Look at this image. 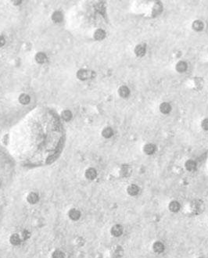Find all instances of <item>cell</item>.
<instances>
[{"instance_id": "e0dca14e", "label": "cell", "mask_w": 208, "mask_h": 258, "mask_svg": "<svg viewBox=\"0 0 208 258\" xmlns=\"http://www.w3.org/2000/svg\"><path fill=\"white\" fill-rule=\"evenodd\" d=\"M193 29L196 31H200L203 29V23L201 21H195L193 23Z\"/></svg>"}, {"instance_id": "9a60e30c", "label": "cell", "mask_w": 208, "mask_h": 258, "mask_svg": "<svg viewBox=\"0 0 208 258\" xmlns=\"http://www.w3.org/2000/svg\"><path fill=\"white\" fill-rule=\"evenodd\" d=\"M187 64L184 61H179L176 65V71L179 73H182L187 70Z\"/></svg>"}, {"instance_id": "ba28073f", "label": "cell", "mask_w": 208, "mask_h": 258, "mask_svg": "<svg viewBox=\"0 0 208 258\" xmlns=\"http://www.w3.org/2000/svg\"><path fill=\"white\" fill-rule=\"evenodd\" d=\"M118 94L122 98H127L130 94V90L127 86H121L118 89Z\"/></svg>"}, {"instance_id": "30bf717a", "label": "cell", "mask_w": 208, "mask_h": 258, "mask_svg": "<svg viewBox=\"0 0 208 258\" xmlns=\"http://www.w3.org/2000/svg\"><path fill=\"white\" fill-rule=\"evenodd\" d=\"M160 110L162 114H169L171 110V107L168 103H162L160 105Z\"/></svg>"}, {"instance_id": "d6986e66", "label": "cell", "mask_w": 208, "mask_h": 258, "mask_svg": "<svg viewBox=\"0 0 208 258\" xmlns=\"http://www.w3.org/2000/svg\"><path fill=\"white\" fill-rule=\"evenodd\" d=\"M30 96L28 94H21L19 97V102L23 105H27L30 103Z\"/></svg>"}, {"instance_id": "7a4b0ae2", "label": "cell", "mask_w": 208, "mask_h": 258, "mask_svg": "<svg viewBox=\"0 0 208 258\" xmlns=\"http://www.w3.org/2000/svg\"><path fill=\"white\" fill-rule=\"evenodd\" d=\"M146 45L144 44H140V45H137L135 48V53L138 57H143L146 53Z\"/></svg>"}, {"instance_id": "5bb4252c", "label": "cell", "mask_w": 208, "mask_h": 258, "mask_svg": "<svg viewBox=\"0 0 208 258\" xmlns=\"http://www.w3.org/2000/svg\"><path fill=\"white\" fill-rule=\"evenodd\" d=\"M181 208L180 203L177 201H172L171 202L170 204H169V210H171L173 213H176V212L179 211Z\"/></svg>"}, {"instance_id": "44dd1931", "label": "cell", "mask_w": 208, "mask_h": 258, "mask_svg": "<svg viewBox=\"0 0 208 258\" xmlns=\"http://www.w3.org/2000/svg\"><path fill=\"white\" fill-rule=\"evenodd\" d=\"M61 117H62V118L64 119L65 121H69V120H71V118H72V113L68 110H64V111L61 113Z\"/></svg>"}, {"instance_id": "8fae6325", "label": "cell", "mask_w": 208, "mask_h": 258, "mask_svg": "<svg viewBox=\"0 0 208 258\" xmlns=\"http://www.w3.org/2000/svg\"><path fill=\"white\" fill-rule=\"evenodd\" d=\"M106 37V32L105 31H103V29H98L95 31L94 33V38L97 41H100V40L104 39Z\"/></svg>"}, {"instance_id": "7402d4cb", "label": "cell", "mask_w": 208, "mask_h": 258, "mask_svg": "<svg viewBox=\"0 0 208 258\" xmlns=\"http://www.w3.org/2000/svg\"><path fill=\"white\" fill-rule=\"evenodd\" d=\"M52 20L55 23H60L63 21V15L60 12H55L52 16Z\"/></svg>"}, {"instance_id": "603a6c76", "label": "cell", "mask_w": 208, "mask_h": 258, "mask_svg": "<svg viewBox=\"0 0 208 258\" xmlns=\"http://www.w3.org/2000/svg\"><path fill=\"white\" fill-rule=\"evenodd\" d=\"M52 258H65V254L61 250H55L52 254Z\"/></svg>"}, {"instance_id": "6da1fadb", "label": "cell", "mask_w": 208, "mask_h": 258, "mask_svg": "<svg viewBox=\"0 0 208 258\" xmlns=\"http://www.w3.org/2000/svg\"><path fill=\"white\" fill-rule=\"evenodd\" d=\"M94 72L91 71H87V70H79L77 73V77L78 79L81 80V81H84L87 80L90 77H93Z\"/></svg>"}, {"instance_id": "484cf974", "label": "cell", "mask_w": 208, "mask_h": 258, "mask_svg": "<svg viewBox=\"0 0 208 258\" xmlns=\"http://www.w3.org/2000/svg\"><path fill=\"white\" fill-rule=\"evenodd\" d=\"M202 128L205 131H208V119H204L201 123Z\"/></svg>"}, {"instance_id": "277c9868", "label": "cell", "mask_w": 208, "mask_h": 258, "mask_svg": "<svg viewBox=\"0 0 208 258\" xmlns=\"http://www.w3.org/2000/svg\"><path fill=\"white\" fill-rule=\"evenodd\" d=\"M68 216L72 221H77L81 217V212L75 208L71 209L68 212Z\"/></svg>"}, {"instance_id": "f1b7e54d", "label": "cell", "mask_w": 208, "mask_h": 258, "mask_svg": "<svg viewBox=\"0 0 208 258\" xmlns=\"http://www.w3.org/2000/svg\"><path fill=\"white\" fill-rule=\"evenodd\" d=\"M199 258H202V257H199Z\"/></svg>"}, {"instance_id": "d4e9b609", "label": "cell", "mask_w": 208, "mask_h": 258, "mask_svg": "<svg viewBox=\"0 0 208 258\" xmlns=\"http://www.w3.org/2000/svg\"><path fill=\"white\" fill-rule=\"evenodd\" d=\"M121 173H122L123 176H124V177H128V176L130 175V174L131 173V169L129 167H128V166L123 167L122 170H121Z\"/></svg>"}, {"instance_id": "52a82bcc", "label": "cell", "mask_w": 208, "mask_h": 258, "mask_svg": "<svg viewBox=\"0 0 208 258\" xmlns=\"http://www.w3.org/2000/svg\"><path fill=\"white\" fill-rule=\"evenodd\" d=\"M38 200H39V198H38V194L35 193H29L27 196V201L31 204H35L38 203Z\"/></svg>"}, {"instance_id": "ffe728a7", "label": "cell", "mask_w": 208, "mask_h": 258, "mask_svg": "<svg viewBox=\"0 0 208 258\" xmlns=\"http://www.w3.org/2000/svg\"><path fill=\"white\" fill-rule=\"evenodd\" d=\"M185 165H186V168L188 170H189V171H193L196 167V162L192 160H187V161L186 162V164H185Z\"/></svg>"}, {"instance_id": "ac0fdd59", "label": "cell", "mask_w": 208, "mask_h": 258, "mask_svg": "<svg viewBox=\"0 0 208 258\" xmlns=\"http://www.w3.org/2000/svg\"><path fill=\"white\" fill-rule=\"evenodd\" d=\"M46 56H45V53H38L36 54L35 56V60L37 61V63L38 64H44V63L46 61Z\"/></svg>"}, {"instance_id": "4316f807", "label": "cell", "mask_w": 208, "mask_h": 258, "mask_svg": "<svg viewBox=\"0 0 208 258\" xmlns=\"http://www.w3.org/2000/svg\"><path fill=\"white\" fill-rule=\"evenodd\" d=\"M29 237H30V233L28 232V231H24V232L21 233V238L22 239H24V240H25V239H28Z\"/></svg>"}, {"instance_id": "7c38bea8", "label": "cell", "mask_w": 208, "mask_h": 258, "mask_svg": "<svg viewBox=\"0 0 208 258\" xmlns=\"http://www.w3.org/2000/svg\"><path fill=\"white\" fill-rule=\"evenodd\" d=\"M153 249L155 253H162V252H163V250H164V246H163V243H160V242H156V243H153Z\"/></svg>"}, {"instance_id": "5b68a950", "label": "cell", "mask_w": 208, "mask_h": 258, "mask_svg": "<svg viewBox=\"0 0 208 258\" xmlns=\"http://www.w3.org/2000/svg\"><path fill=\"white\" fill-rule=\"evenodd\" d=\"M84 175H85L86 178L89 179V180H94L97 176V172L96 170V169L92 168V167H90V168L86 170Z\"/></svg>"}, {"instance_id": "83f0119b", "label": "cell", "mask_w": 208, "mask_h": 258, "mask_svg": "<svg viewBox=\"0 0 208 258\" xmlns=\"http://www.w3.org/2000/svg\"><path fill=\"white\" fill-rule=\"evenodd\" d=\"M4 45H5V39L3 37L0 35V47L3 46Z\"/></svg>"}, {"instance_id": "9c48e42d", "label": "cell", "mask_w": 208, "mask_h": 258, "mask_svg": "<svg viewBox=\"0 0 208 258\" xmlns=\"http://www.w3.org/2000/svg\"><path fill=\"white\" fill-rule=\"evenodd\" d=\"M127 192L128 193L130 196H136V195L139 193V188L136 185H131V186H129L128 187L127 189Z\"/></svg>"}, {"instance_id": "2e32d148", "label": "cell", "mask_w": 208, "mask_h": 258, "mask_svg": "<svg viewBox=\"0 0 208 258\" xmlns=\"http://www.w3.org/2000/svg\"><path fill=\"white\" fill-rule=\"evenodd\" d=\"M114 135V131H113V129L110 127H107L103 129V131H102V135L106 139H110V137H112Z\"/></svg>"}, {"instance_id": "3957f363", "label": "cell", "mask_w": 208, "mask_h": 258, "mask_svg": "<svg viewBox=\"0 0 208 258\" xmlns=\"http://www.w3.org/2000/svg\"><path fill=\"white\" fill-rule=\"evenodd\" d=\"M110 232H111L112 236H115V237H119L123 233V227L120 225H115L111 228Z\"/></svg>"}, {"instance_id": "8992f818", "label": "cell", "mask_w": 208, "mask_h": 258, "mask_svg": "<svg viewBox=\"0 0 208 258\" xmlns=\"http://www.w3.org/2000/svg\"><path fill=\"white\" fill-rule=\"evenodd\" d=\"M156 150H157L156 146H155L154 144H152V143L146 144V146H144V148H143V151L147 155H151L153 154V153H154Z\"/></svg>"}, {"instance_id": "4fadbf2b", "label": "cell", "mask_w": 208, "mask_h": 258, "mask_svg": "<svg viewBox=\"0 0 208 258\" xmlns=\"http://www.w3.org/2000/svg\"><path fill=\"white\" fill-rule=\"evenodd\" d=\"M10 242L12 245L14 246H17V245H20L21 242V236L18 234H13L12 236H10Z\"/></svg>"}, {"instance_id": "cb8c5ba5", "label": "cell", "mask_w": 208, "mask_h": 258, "mask_svg": "<svg viewBox=\"0 0 208 258\" xmlns=\"http://www.w3.org/2000/svg\"><path fill=\"white\" fill-rule=\"evenodd\" d=\"M122 255H123L122 249H121V247H120V246H117V247L116 248L115 250H114V258H120L121 256H122Z\"/></svg>"}]
</instances>
